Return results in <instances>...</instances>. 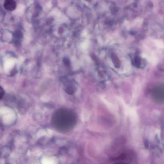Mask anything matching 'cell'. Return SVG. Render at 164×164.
<instances>
[{"mask_svg": "<svg viewBox=\"0 0 164 164\" xmlns=\"http://www.w3.org/2000/svg\"><path fill=\"white\" fill-rule=\"evenodd\" d=\"M76 116L72 111L61 108L54 113L52 118L53 126L60 132H68L74 128L77 122Z\"/></svg>", "mask_w": 164, "mask_h": 164, "instance_id": "cell-1", "label": "cell"}, {"mask_svg": "<svg viewBox=\"0 0 164 164\" xmlns=\"http://www.w3.org/2000/svg\"><path fill=\"white\" fill-rule=\"evenodd\" d=\"M111 161L115 164H134L136 162V156L135 152L130 149H123L112 156Z\"/></svg>", "mask_w": 164, "mask_h": 164, "instance_id": "cell-2", "label": "cell"}, {"mask_svg": "<svg viewBox=\"0 0 164 164\" xmlns=\"http://www.w3.org/2000/svg\"><path fill=\"white\" fill-rule=\"evenodd\" d=\"M4 6L6 10L12 11L15 9L16 4L14 0H5Z\"/></svg>", "mask_w": 164, "mask_h": 164, "instance_id": "cell-3", "label": "cell"}, {"mask_svg": "<svg viewBox=\"0 0 164 164\" xmlns=\"http://www.w3.org/2000/svg\"><path fill=\"white\" fill-rule=\"evenodd\" d=\"M112 57L113 58V61H114V63H115V66H116V67H118V66H119V60H118L116 56H115V55H113Z\"/></svg>", "mask_w": 164, "mask_h": 164, "instance_id": "cell-4", "label": "cell"}, {"mask_svg": "<svg viewBox=\"0 0 164 164\" xmlns=\"http://www.w3.org/2000/svg\"><path fill=\"white\" fill-rule=\"evenodd\" d=\"M4 95V91L3 89L1 87L0 88V98L1 99L3 97Z\"/></svg>", "mask_w": 164, "mask_h": 164, "instance_id": "cell-5", "label": "cell"}, {"mask_svg": "<svg viewBox=\"0 0 164 164\" xmlns=\"http://www.w3.org/2000/svg\"><path fill=\"white\" fill-rule=\"evenodd\" d=\"M63 63H64V64L66 65H69V60L67 59H64V60H63Z\"/></svg>", "mask_w": 164, "mask_h": 164, "instance_id": "cell-6", "label": "cell"}]
</instances>
